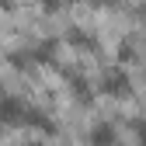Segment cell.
Returning <instances> with one entry per match:
<instances>
[{"mask_svg": "<svg viewBox=\"0 0 146 146\" xmlns=\"http://www.w3.org/2000/svg\"><path fill=\"white\" fill-rule=\"evenodd\" d=\"M0 122L4 125H25L28 122V104L17 98H4L0 94Z\"/></svg>", "mask_w": 146, "mask_h": 146, "instance_id": "obj_2", "label": "cell"}, {"mask_svg": "<svg viewBox=\"0 0 146 146\" xmlns=\"http://www.w3.org/2000/svg\"><path fill=\"white\" fill-rule=\"evenodd\" d=\"M129 90H132V84H129L125 70H108L101 77V94H108V98H125Z\"/></svg>", "mask_w": 146, "mask_h": 146, "instance_id": "obj_1", "label": "cell"}, {"mask_svg": "<svg viewBox=\"0 0 146 146\" xmlns=\"http://www.w3.org/2000/svg\"><path fill=\"white\" fill-rule=\"evenodd\" d=\"M139 139H143V146H146V122H143V129H139Z\"/></svg>", "mask_w": 146, "mask_h": 146, "instance_id": "obj_4", "label": "cell"}, {"mask_svg": "<svg viewBox=\"0 0 146 146\" xmlns=\"http://www.w3.org/2000/svg\"><path fill=\"white\" fill-rule=\"evenodd\" d=\"M90 143H94V146H111L115 143V129H111V125H94V129H90Z\"/></svg>", "mask_w": 146, "mask_h": 146, "instance_id": "obj_3", "label": "cell"}]
</instances>
